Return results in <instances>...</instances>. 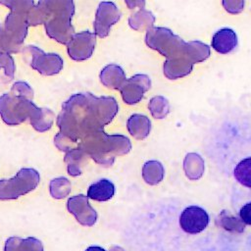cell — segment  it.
I'll return each mask as SVG.
<instances>
[{"label": "cell", "mask_w": 251, "mask_h": 251, "mask_svg": "<svg viewBox=\"0 0 251 251\" xmlns=\"http://www.w3.org/2000/svg\"><path fill=\"white\" fill-rule=\"evenodd\" d=\"M54 144H55V146H56L59 150L65 152V153L68 152L69 150H71V149L76 147L69 138H67L65 135H63V134L60 133V132H58V133L55 135V137H54Z\"/></svg>", "instance_id": "obj_33"}, {"label": "cell", "mask_w": 251, "mask_h": 251, "mask_svg": "<svg viewBox=\"0 0 251 251\" xmlns=\"http://www.w3.org/2000/svg\"><path fill=\"white\" fill-rule=\"evenodd\" d=\"M54 119L55 115L51 110L47 108H39L36 115L29 120V123L36 131L44 132L51 128Z\"/></svg>", "instance_id": "obj_24"}, {"label": "cell", "mask_w": 251, "mask_h": 251, "mask_svg": "<svg viewBox=\"0 0 251 251\" xmlns=\"http://www.w3.org/2000/svg\"><path fill=\"white\" fill-rule=\"evenodd\" d=\"M209 224V216L207 212L198 206H190L185 208L180 217L179 225L183 231L196 234L203 231Z\"/></svg>", "instance_id": "obj_13"}, {"label": "cell", "mask_w": 251, "mask_h": 251, "mask_svg": "<svg viewBox=\"0 0 251 251\" xmlns=\"http://www.w3.org/2000/svg\"><path fill=\"white\" fill-rule=\"evenodd\" d=\"M0 4L9 8L10 11L29 13L34 7L35 2L30 0H0Z\"/></svg>", "instance_id": "obj_30"}, {"label": "cell", "mask_w": 251, "mask_h": 251, "mask_svg": "<svg viewBox=\"0 0 251 251\" xmlns=\"http://www.w3.org/2000/svg\"><path fill=\"white\" fill-rule=\"evenodd\" d=\"M239 217L243 223L251 226V202L245 204L239 211Z\"/></svg>", "instance_id": "obj_35"}, {"label": "cell", "mask_w": 251, "mask_h": 251, "mask_svg": "<svg viewBox=\"0 0 251 251\" xmlns=\"http://www.w3.org/2000/svg\"><path fill=\"white\" fill-rule=\"evenodd\" d=\"M86 154L79 148L75 147L65 153L64 161L67 166V172L72 176H78L82 174V164Z\"/></svg>", "instance_id": "obj_20"}, {"label": "cell", "mask_w": 251, "mask_h": 251, "mask_svg": "<svg viewBox=\"0 0 251 251\" xmlns=\"http://www.w3.org/2000/svg\"><path fill=\"white\" fill-rule=\"evenodd\" d=\"M29 13L10 11L4 21V30L8 37L19 47H22L28 30L27 16Z\"/></svg>", "instance_id": "obj_10"}, {"label": "cell", "mask_w": 251, "mask_h": 251, "mask_svg": "<svg viewBox=\"0 0 251 251\" xmlns=\"http://www.w3.org/2000/svg\"><path fill=\"white\" fill-rule=\"evenodd\" d=\"M165 170L163 165L156 160L147 161L142 167V177L150 185H156L163 180Z\"/></svg>", "instance_id": "obj_21"}, {"label": "cell", "mask_w": 251, "mask_h": 251, "mask_svg": "<svg viewBox=\"0 0 251 251\" xmlns=\"http://www.w3.org/2000/svg\"><path fill=\"white\" fill-rule=\"evenodd\" d=\"M72 189L70 180L65 176H60L53 178L49 182V192L50 195L55 199L66 198Z\"/></svg>", "instance_id": "obj_27"}, {"label": "cell", "mask_w": 251, "mask_h": 251, "mask_svg": "<svg viewBox=\"0 0 251 251\" xmlns=\"http://www.w3.org/2000/svg\"><path fill=\"white\" fill-rule=\"evenodd\" d=\"M233 174L241 185L251 188V157L241 160L234 168Z\"/></svg>", "instance_id": "obj_28"}, {"label": "cell", "mask_w": 251, "mask_h": 251, "mask_svg": "<svg viewBox=\"0 0 251 251\" xmlns=\"http://www.w3.org/2000/svg\"><path fill=\"white\" fill-rule=\"evenodd\" d=\"M115 191V185L111 180L101 178L89 185L87 189V197L95 201L104 202L110 200L114 196Z\"/></svg>", "instance_id": "obj_19"}, {"label": "cell", "mask_w": 251, "mask_h": 251, "mask_svg": "<svg viewBox=\"0 0 251 251\" xmlns=\"http://www.w3.org/2000/svg\"><path fill=\"white\" fill-rule=\"evenodd\" d=\"M22 53L25 62L40 75H54L63 69L64 61L56 53H45L39 47L33 45L25 46Z\"/></svg>", "instance_id": "obj_7"}, {"label": "cell", "mask_w": 251, "mask_h": 251, "mask_svg": "<svg viewBox=\"0 0 251 251\" xmlns=\"http://www.w3.org/2000/svg\"><path fill=\"white\" fill-rule=\"evenodd\" d=\"M184 51L193 64L206 60L210 55V48L200 41L185 42Z\"/></svg>", "instance_id": "obj_25"}, {"label": "cell", "mask_w": 251, "mask_h": 251, "mask_svg": "<svg viewBox=\"0 0 251 251\" xmlns=\"http://www.w3.org/2000/svg\"><path fill=\"white\" fill-rule=\"evenodd\" d=\"M185 175L190 179H198L204 173V161L200 155L189 153L183 161Z\"/></svg>", "instance_id": "obj_23"}, {"label": "cell", "mask_w": 251, "mask_h": 251, "mask_svg": "<svg viewBox=\"0 0 251 251\" xmlns=\"http://www.w3.org/2000/svg\"><path fill=\"white\" fill-rule=\"evenodd\" d=\"M96 45V35L94 32L84 30L76 32L67 43V52L74 61H84L89 59Z\"/></svg>", "instance_id": "obj_9"}, {"label": "cell", "mask_w": 251, "mask_h": 251, "mask_svg": "<svg viewBox=\"0 0 251 251\" xmlns=\"http://www.w3.org/2000/svg\"><path fill=\"white\" fill-rule=\"evenodd\" d=\"M145 43L167 59H172L184 53L185 42L166 27L152 26L149 28L146 31Z\"/></svg>", "instance_id": "obj_6"}, {"label": "cell", "mask_w": 251, "mask_h": 251, "mask_svg": "<svg viewBox=\"0 0 251 251\" xmlns=\"http://www.w3.org/2000/svg\"><path fill=\"white\" fill-rule=\"evenodd\" d=\"M193 63L189 60L185 52L172 59H167L164 63V75L170 79H176L188 75L192 70Z\"/></svg>", "instance_id": "obj_14"}, {"label": "cell", "mask_w": 251, "mask_h": 251, "mask_svg": "<svg viewBox=\"0 0 251 251\" xmlns=\"http://www.w3.org/2000/svg\"><path fill=\"white\" fill-rule=\"evenodd\" d=\"M67 209L84 226H92L97 222V212L89 204L88 197L83 194L70 197L67 201Z\"/></svg>", "instance_id": "obj_11"}, {"label": "cell", "mask_w": 251, "mask_h": 251, "mask_svg": "<svg viewBox=\"0 0 251 251\" xmlns=\"http://www.w3.org/2000/svg\"><path fill=\"white\" fill-rule=\"evenodd\" d=\"M85 251H106V250L100 246H90L86 248Z\"/></svg>", "instance_id": "obj_37"}, {"label": "cell", "mask_w": 251, "mask_h": 251, "mask_svg": "<svg viewBox=\"0 0 251 251\" xmlns=\"http://www.w3.org/2000/svg\"><path fill=\"white\" fill-rule=\"evenodd\" d=\"M126 128L132 137L141 140L149 135L151 122L145 115L133 114L126 121Z\"/></svg>", "instance_id": "obj_17"}, {"label": "cell", "mask_w": 251, "mask_h": 251, "mask_svg": "<svg viewBox=\"0 0 251 251\" xmlns=\"http://www.w3.org/2000/svg\"><path fill=\"white\" fill-rule=\"evenodd\" d=\"M237 45L236 33L228 27L218 30L212 37V47L220 54L231 52Z\"/></svg>", "instance_id": "obj_16"}, {"label": "cell", "mask_w": 251, "mask_h": 251, "mask_svg": "<svg viewBox=\"0 0 251 251\" xmlns=\"http://www.w3.org/2000/svg\"><path fill=\"white\" fill-rule=\"evenodd\" d=\"M151 80L147 75L137 74L127 78L120 89L123 101L127 105H133L141 101L146 91L150 89Z\"/></svg>", "instance_id": "obj_12"}, {"label": "cell", "mask_w": 251, "mask_h": 251, "mask_svg": "<svg viewBox=\"0 0 251 251\" xmlns=\"http://www.w3.org/2000/svg\"><path fill=\"white\" fill-rule=\"evenodd\" d=\"M150 114L155 119H164L170 112L169 101L164 96H154L148 103Z\"/></svg>", "instance_id": "obj_29"}, {"label": "cell", "mask_w": 251, "mask_h": 251, "mask_svg": "<svg viewBox=\"0 0 251 251\" xmlns=\"http://www.w3.org/2000/svg\"><path fill=\"white\" fill-rule=\"evenodd\" d=\"M75 6L72 0H43L35 3L27 16L28 25H44L47 35L67 44L75 34L72 19Z\"/></svg>", "instance_id": "obj_2"}, {"label": "cell", "mask_w": 251, "mask_h": 251, "mask_svg": "<svg viewBox=\"0 0 251 251\" xmlns=\"http://www.w3.org/2000/svg\"><path fill=\"white\" fill-rule=\"evenodd\" d=\"M109 251H125L122 247H120V246H112L111 248H110V250Z\"/></svg>", "instance_id": "obj_38"}, {"label": "cell", "mask_w": 251, "mask_h": 251, "mask_svg": "<svg viewBox=\"0 0 251 251\" xmlns=\"http://www.w3.org/2000/svg\"><path fill=\"white\" fill-rule=\"evenodd\" d=\"M87 157L103 167H111L116 157L127 154L131 149L130 140L123 134H108L103 130L86 136L77 145Z\"/></svg>", "instance_id": "obj_3"}, {"label": "cell", "mask_w": 251, "mask_h": 251, "mask_svg": "<svg viewBox=\"0 0 251 251\" xmlns=\"http://www.w3.org/2000/svg\"><path fill=\"white\" fill-rule=\"evenodd\" d=\"M117 100L111 96H95L89 92L73 94L66 100L57 117L59 132L76 147L86 136L103 130L116 117Z\"/></svg>", "instance_id": "obj_1"}, {"label": "cell", "mask_w": 251, "mask_h": 251, "mask_svg": "<svg viewBox=\"0 0 251 251\" xmlns=\"http://www.w3.org/2000/svg\"><path fill=\"white\" fill-rule=\"evenodd\" d=\"M101 83L110 89L120 90L126 81V74L123 68L117 64H109L105 66L99 75Z\"/></svg>", "instance_id": "obj_15"}, {"label": "cell", "mask_w": 251, "mask_h": 251, "mask_svg": "<svg viewBox=\"0 0 251 251\" xmlns=\"http://www.w3.org/2000/svg\"><path fill=\"white\" fill-rule=\"evenodd\" d=\"M4 251H44L42 242L35 237H9L5 241Z\"/></svg>", "instance_id": "obj_18"}, {"label": "cell", "mask_w": 251, "mask_h": 251, "mask_svg": "<svg viewBox=\"0 0 251 251\" xmlns=\"http://www.w3.org/2000/svg\"><path fill=\"white\" fill-rule=\"evenodd\" d=\"M11 93L17 97L28 99L32 101V98L34 96L33 89L31 86L25 82V81H16L13 83L11 87Z\"/></svg>", "instance_id": "obj_31"}, {"label": "cell", "mask_w": 251, "mask_h": 251, "mask_svg": "<svg viewBox=\"0 0 251 251\" xmlns=\"http://www.w3.org/2000/svg\"><path fill=\"white\" fill-rule=\"evenodd\" d=\"M155 23L154 15L144 8L139 9L128 18V25L137 31L148 30Z\"/></svg>", "instance_id": "obj_22"}, {"label": "cell", "mask_w": 251, "mask_h": 251, "mask_svg": "<svg viewBox=\"0 0 251 251\" xmlns=\"http://www.w3.org/2000/svg\"><path fill=\"white\" fill-rule=\"evenodd\" d=\"M122 17V13L114 2L102 1L98 4L93 22L94 34L100 38L109 35L112 25L117 24Z\"/></svg>", "instance_id": "obj_8"}, {"label": "cell", "mask_w": 251, "mask_h": 251, "mask_svg": "<svg viewBox=\"0 0 251 251\" xmlns=\"http://www.w3.org/2000/svg\"><path fill=\"white\" fill-rule=\"evenodd\" d=\"M16 65L11 54H0V83H9L14 79Z\"/></svg>", "instance_id": "obj_26"}, {"label": "cell", "mask_w": 251, "mask_h": 251, "mask_svg": "<svg viewBox=\"0 0 251 251\" xmlns=\"http://www.w3.org/2000/svg\"><path fill=\"white\" fill-rule=\"evenodd\" d=\"M126 5L127 6V8H130V9H133V8H140L142 9L145 5V2L144 1H131V0H126L125 1Z\"/></svg>", "instance_id": "obj_36"}, {"label": "cell", "mask_w": 251, "mask_h": 251, "mask_svg": "<svg viewBox=\"0 0 251 251\" xmlns=\"http://www.w3.org/2000/svg\"><path fill=\"white\" fill-rule=\"evenodd\" d=\"M223 5L225 6L227 12L235 14V13H239L243 9L244 2L243 1H224Z\"/></svg>", "instance_id": "obj_34"}, {"label": "cell", "mask_w": 251, "mask_h": 251, "mask_svg": "<svg viewBox=\"0 0 251 251\" xmlns=\"http://www.w3.org/2000/svg\"><path fill=\"white\" fill-rule=\"evenodd\" d=\"M39 180L40 176L35 169L23 168L15 176L0 179V200L17 199L35 189Z\"/></svg>", "instance_id": "obj_5"}, {"label": "cell", "mask_w": 251, "mask_h": 251, "mask_svg": "<svg viewBox=\"0 0 251 251\" xmlns=\"http://www.w3.org/2000/svg\"><path fill=\"white\" fill-rule=\"evenodd\" d=\"M22 47L17 46L6 34L3 25L0 24V54L1 53H7V54H12V53H17L20 52Z\"/></svg>", "instance_id": "obj_32"}, {"label": "cell", "mask_w": 251, "mask_h": 251, "mask_svg": "<svg viewBox=\"0 0 251 251\" xmlns=\"http://www.w3.org/2000/svg\"><path fill=\"white\" fill-rule=\"evenodd\" d=\"M37 107L31 100L17 97L10 93L0 96V117L8 126H17L28 119H32L38 112Z\"/></svg>", "instance_id": "obj_4"}]
</instances>
